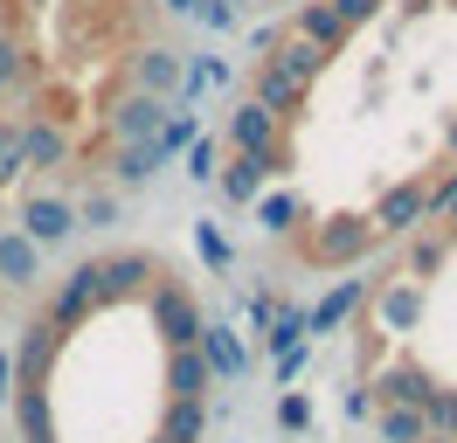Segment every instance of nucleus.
<instances>
[{
	"instance_id": "2",
	"label": "nucleus",
	"mask_w": 457,
	"mask_h": 443,
	"mask_svg": "<svg viewBox=\"0 0 457 443\" xmlns=\"http://www.w3.org/2000/svg\"><path fill=\"white\" fill-rule=\"evenodd\" d=\"M429 215V194L423 180H402L395 194H381V208H374V236H416Z\"/></svg>"
},
{
	"instance_id": "13",
	"label": "nucleus",
	"mask_w": 457,
	"mask_h": 443,
	"mask_svg": "<svg viewBox=\"0 0 457 443\" xmlns=\"http://www.w3.org/2000/svg\"><path fill=\"white\" fill-rule=\"evenodd\" d=\"M298 35H305V42H312V49H340L346 42V21L340 14H333V7H326V0H312V7H298Z\"/></svg>"
},
{
	"instance_id": "30",
	"label": "nucleus",
	"mask_w": 457,
	"mask_h": 443,
	"mask_svg": "<svg viewBox=\"0 0 457 443\" xmlns=\"http://www.w3.org/2000/svg\"><path fill=\"white\" fill-rule=\"evenodd\" d=\"M14 70H21V49H14V42H0V83L14 77Z\"/></svg>"
},
{
	"instance_id": "28",
	"label": "nucleus",
	"mask_w": 457,
	"mask_h": 443,
	"mask_svg": "<svg viewBox=\"0 0 457 443\" xmlns=\"http://www.w3.org/2000/svg\"><path fill=\"white\" fill-rule=\"evenodd\" d=\"M195 14L208 28H236V7H228V0H195Z\"/></svg>"
},
{
	"instance_id": "26",
	"label": "nucleus",
	"mask_w": 457,
	"mask_h": 443,
	"mask_svg": "<svg viewBox=\"0 0 457 443\" xmlns=\"http://www.w3.org/2000/svg\"><path fill=\"white\" fill-rule=\"evenodd\" d=\"M436 263H444V236H429V243H416L409 249V271L423 277V271H436Z\"/></svg>"
},
{
	"instance_id": "25",
	"label": "nucleus",
	"mask_w": 457,
	"mask_h": 443,
	"mask_svg": "<svg viewBox=\"0 0 457 443\" xmlns=\"http://www.w3.org/2000/svg\"><path fill=\"white\" fill-rule=\"evenodd\" d=\"M21 173V132H0V188Z\"/></svg>"
},
{
	"instance_id": "3",
	"label": "nucleus",
	"mask_w": 457,
	"mask_h": 443,
	"mask_svg": "<svg viewBox=\"0 0 457 443\" xmlns=\"http://www.w3.org/2000/svg\"><path fill=\"white\" fill-rule=\"evenodd\" d=\"M70 229H77V208H70V201H56V194H35L29 208H21V236H29L35 249L62 243Z\"/></svg>"
},
{
	"instance_id": "18",
	"label": "nucleus",
	"mask_w": 457,
	"mask_h": 443,
	"mask_svg": "<svg viewBox=\"0 0 457 443\" xmlns=\"http://www.w3.org/2000/svg\"><path fill=\"white\" fill-rule=\"evenodd\" d=\"M160 160H167L160 146H125V153H118V180H132V188H139V180L160 173Z\"/></svg>"
},
{
	"instance_id": "24",
	"label": "nucleus",
	"mask_w": 457,
	"mask_h": 443,
	"mask_svg": "<svg viewBox=\"0 0 457 443\" xmlns=\"http://www.w3.org/2000/svg\"><path fill=\"white\" fill-rule=\"evenodd\" d=\"M187 173H195V180H215V138H187Z\"/></svg>"
},
{
	"instance_id": "23",
	"label": "nucleus",
	"mask_w": 457,
	"mask_h": 443,
	"mask_svg": "<svg viewBox=\"0 0 457 443\" xmlns=\"http://www.w3.org/2000/svg\"><path fill=\"white\" fill-rule=\"evenodd\" d=\"M381 312H388V326H409V319L423 312V291H416V284H402V291H388V305H381Z\"/></svg>"
},
{
	"instance_id": "35",
	"label": "nucleus",
	"mask_w": 457,
	"mask_h": 443,
	"mask_svg": "<svg viewBox=\"0 0 457 443\" xmlns=\"http://www.w3.org/2000/svg\"><path fill=\"white\" fill-rule=\"evenodd\" d=\"M153 443H167V437H153Z\"/></svg>"
},
{
	"instance_id": "8",
	"label": "nucleus",
	"mask_w": 457,
	"mask_h": 443,
	"mask_svg": "<svg viewBox=\"0 0 457 443\" xmlns=\"http://www.w3.org/2000/svg\"><path fill=\"white\" fill-rule=\"evenodd\" d=\"M0 277L14 284V291H35V277H42V249L29 236H0Z\"/></svg>"
},
{
	"instance_id": "1",
	"label": "nucleus",
	"mask_w": 457,
	"mask_h": 443,
	"mask_svg": "<svg viewBox=\"0 0 457 443\" xmlns=\"http://www.w3.org/2000/svg\"><path fill=\"white\" fill-rule=\"evenodd\" d=\"M361 249H374V222L340 215V222H326L312 243H305V256H312V263H346V256H361Z\"/></svg>"
},
{
	"instance_id": "10",
	"label": "nucleus",
	"mask_w": 457,
	"mask_h": 443,
	"mask_svg": "<svg viewBox=\"0 0 457 443\" xmlns=\"http://www.w3.org/2000/svg\"><path fill=\"white\" fill-rule=\"evenodd\" d=\"M62 153H70L62 125H49V118H29V125H21V160L29 166H62Z\"/></svg>"
},
{
	"instance_id": "16",
	"label": "nucleus",
	"mask_w": 457,
	"mask_h": 443,
	"mask_svg": "<svg viewBox=\"0 0 457 443\" xmlns=\"http://www.w3.org/2000/svg\"><path fill=\"white\" fill-rule=\"evenodd\" d=\"M361 291H368V284H361V277H346L340 291H333V298L319 305V312H305V332H333L346 319V312H353V305H361Z\"/></svg>"
},
{
	"instance_id": "32",
	"label": "nucleus",
	"mask_w": 457,
	"mask_h": 443,
	"mask_svg": "<svg viewBox=\"0 0 457 443\" xmlns=\"http://www.w3.org/2000/svg\"><path fill=\"white\" fill-rule=\"evenodd\" d=\"M444 208H451V229H457V188H451V201H444Z\"/></svg>"
},
{
	"instance_id": "29",
	"label": "nucleus",
	"mask_w": 457,
	"mask_h": 443,
	"mask_svg": "<svg viewBox=\"0 0 457 443\" xmlns=\"http://www.w3.org/2000/svg\"><path fill=\"white\" fill-rule=\"evenodd\" d=\"M374 7H381V0H333V14H340L346 28H353V21H374Z\"/></svg>"
},
{
	"instance_id": "27",
	"label": "nucleus",
	"mask_w": 457,
	"mask_h": 443,
	"mask_svg": "<svg viewBox=\"0 0 457 443\" xmlns=\"http://www.w3.org/2000/svg\"><path fill=\"white\" fill-rule=\"evenodd\" d=\"M278 422H285V430H305V422H312V402H305V395H285V402H278Z\"/></svg>"
},
{
	"instance_id": "31",
	"label": "nucleus",
	"mask_w": 457,
	"mask_h": 443,
	"mask_svg": "<svg viewBox=\"0 0 457 443\" xmlns=\"http://www.w3.org/2000/svg\"><path fill=\"white\" fill-rule=\"evenodd\" d=\"M167 7H173V14H195V0H167Z\"/></svg>"
},
{
	"instance_id": "19",
	"label": "nucleus",
	"mask_w": 457,
	"mask_h": 443,
	"mask_svg": "<svg viewBox=\"0 0 457 443\" xmlns=\"http://www.w3.org/2000/svg\"><path fill=\"white\" fill-rule=\"evenodd\" d=\"M423 422H429V437H444V443L457 437V395L451 388H436V395L423 402Z\"/></svg>"
},
{
	"instance_id": "17",
	"label": "nucleus",
	"mask_w": 457,
	"mask_h": 443,
	"mask_svg": "<svg viewBox=\"0 0 457 443\" xmlns=\"http://www.w3.org/2000/svg\"><path fill=\"white\" fill-rule=\"evenodd\" d=\"M298 97H305V83L278 77V70H263V77H257V104L270 111V118H291V111H298Z\"/></svg>"
},
{
	"instance_id": "11",
	"label": "nucleus",
	"mask_w": 457,
	"mask_h": 443,
	"mask_svg": "<svg viewBox=\"0 0 457 443\" xmlns=\"http://www.w3.org/2000/svg\"><path fill=\"white\" fill-rule=\"evenodd\" d=\"M160 125H167V111L153 104V97L118 104V138H125V146H153V138H160Z\"/></svg>"
},
{
	"instance_id": "5",
	"label": "nucleus",
	"mask_w": 457,
	"mask_h": 443,
	"mask_svg": "<svg viewBox=\"0 0 457 443\" xmlns=\"http://www.w3.org/2000/svg\"><path fill=\"white\" fill-rule=\"evenodd\" d=\"M153 319H160V332H167L173 347H195L201 339V312L187 305V291H173V284L153 291Z\"/></svg>"
},
{
	"instance_id": "33",
	"label": "nucleus",
	"mask_w": 457,
	"mask_h": 443,
	"mask_svg": "<svg viewBox=\"0 0 457 443\" xmlns=\"http://www.w3.org/2000/svg\"><path fill=\"white\" fill-rule=\"evenodd\" d=\"M0 402H7V360H0Z\"/></svg>"
},
{
	"instance_id": "7",
	"label": "nucleus",
	"mask_w": 457,
	"mask_h": 443,
	"mask_svg": "<svg viewBox=\"0 0 457 443\" xmlns=\"http://www.w3.org/2000/svg\"><path fill=\"white\" fill-rule=\"evenodd\" d=\"M228 138H236L243 153H263V146H278V118L250 97V104H236V118H228Z\"/></svg>"
},
{
	"instance_id": "34",
	"label": "nucleus",
	"mask_w": 457,
	"mask_h": 443,
	"mask_svg": "<svg viewBox=\"0 0 457 443\" xmlns=\"http://www.w3.org/2000/svg\"><path fill=\"white\" fill-rule=\"evenodd\" d=\"M228 7H257V0H228Z\"/></svg>"
},
{
	"instance_id": "4",
	"label": "nucleus",
	"mask_w": 457,
	"mask_h": 443,
	"mask_svg": "<svg viewBox=\"0 0 457 443\" xmlns=\"http://www.w3.org/2000/svg\"><path fill=\"white\" fill-rule=\"evenodd\" d=\"M153 277H160L153 256H132V249H125V256H104V263H97V298H132Z\"/></svg>"
},
{
	"instance_id": "15",
	"label": "nucleus",
	"mask_w": 457,
	"mask_h": 443,
	"mask_svg": "<svg viewBox=\"0 0 457 443\" xmlns=\"http://www.w3.org/2000/svg\"><path fill=\"white\" fill-rule=\"evenodd\" d=\"M270 70H278V77H291V83H312L319 70H326V49H312L305 35H291L285 49H278V63H270Z\"/></svg>"
},
{
	"instance_id": "21",
	"label": "nucleus",
	"mask_w": 457,
	"mask_h": 443,
	"mask_svg": "<svg viewBox=\"0 0 457 443\" xmlns=\"http://www.w3.org/2000/svg\"><path fill=\"white\" fill-rule=\"evenodd\" d=\"M173 77H180V70H173L167 49H145L139 55V83H145V90H173Z\"/></svg>"
},
{
	"instance_id": "12",
	"label": "nucleus",
	"mask_w": 457,
	"mask_h": 443,
	"mask_svg": "<svg viewBox=\"0 0 457 443\" xmlns=\"http://www.w3.org/2000/svg\"><path fill=\"white\" fill-rule=\"evenodd\" d=\"M201 430H208V402H201V395H173L160 437H167V443H201Z\"/></svg>"
},
{
	"instance_id": "6",
	"label": "nucleus",
	"mask_w": 457,
	"mask_h": 443,
	"mask_svg": "<svg viewBox=\"0 0 457 443\" xmlns=\"http://www.w3.org/2000/svg\"><path fill=\"white\" fill-rule=\"evenodd\" d=\"M208 360H201V347H173L167 354V395H201L208 402Z\"/></svg>"
},
{
	"instance_id": "9",
	"label": "nucleus",
	"mask_w": 457,
	"mask_h": 443,
	"mask_svg": "<svg viewBox=\"0 0 457 443\" xmlns=\"http://www.w3.org/2000/svg\"><path fill=\"white\" fill-rule=\"evenodd\" d=\"M374 395H388L395 409H423L429 395H436V381H429L423 367H388V374L374 381Z\"/></svg>"
},
{
	"instance_id": "14",
	"label": "nucleus",
	"mask_w": 457,
	"mask_h": 443,
	"mask_svg": "<svg viewBox=\"0 0 457 443\" xmlns=\"http://www.w3.org/2000/svg\"><path fill=\"white\" fill-rule=\"evenodd\" d=\"M201 360H208V374H243V347H236V332L228 326H201Z\"/></svg>"
},
{
	"instance_id": "20",
	"label": "nucleus",
	"mask_w": 457,
	"mask_h": 443,
	"mask_svg": "<svg viewBox=\"0 0 457 443\" xmlns=\"http://www.w3.org/2000/svg\"><path fill=\"white\" fill-rule=\"evenodd\" d=\"M263 347H270V354H291V347H305V312H278V326L263 332Z\"/></svg>"
},
{
	"instance_id": "22",
	"label": "nucleus",
	"mask_w": 457,
	"mask_h": 443,
	"mask_svg": "<svg viewBox=\"0 0 457 443\" xmlns=\"http://www.w3.org/2000/svg\"><path fill=\"white\" fill-rule=\"evenodd\" d=\"M263 229H270V236H291V229H298V201H291V194H270V201H263Z\"/></svg>"
}]
</instances>
